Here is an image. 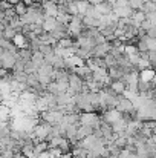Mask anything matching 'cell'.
Returning <instances> with one entry per match:
<instances>
[{
	"instance_id": "cell-33",
	"label": "cell",
	"mask_w": 156,
	"mask_h": 158,
	"mask_svg": "<svg viewBox=\"0 0 156 158\" xmlns=\"http://www.w3.org/2000/svg\"><path fill=\"white\" fill-rule=\"evenodd\" d=\"M51 2H54V3H57V5H58V3H64V0H51Z\"/></svg>"
},
{
	"instance_id": "cell-23",
	"label": "cell",
	"mask_w": 156,
	"mask_h": 158,
	"mask_svg": "<svg viewBox=\"0 0 156 158\" xmlns=\"http://www.w3.org/2000/svg\"><path fill=\"white\" fill-rule=\"evenodd\" d=\"M37 51H40L43 55H48V54L54 52V46L49 45V43H43V42H42V45L38 46V49H37Z\"/></svg>"
},
{
	"instance_id": "cell-8",
	"label": "cell",
	"mask_w": 156,
	"mask_h": 158,
	"mask_svg": "<svg viewBox=\"0 0 156 158\" xmlns=\"http://www.w3.org/2000/svg\"><path fill=\"white\" fill-rule=\"evenodd\" d=\"M109 86H110V89H112L115 94H118V95H119V94H122V92H124V89H126V85H124L121 80H112Z\"/></svg>"
},
{
	"instance_id": "cell-10",
	"label": "cell",
	"mask_w": 156,
	"mask_h": 158,
	"mask_svg": "<svg viewBox=\"0 0 156 158\" xmlns=\"http://www.w3.org/2000/svg\"><path fill=\"white\" fill-rule=\"evenodd\" d=\"M17 60H23L25 63L26 61H29L31 60V55H32V51L31 49H28V48H22V49H18L17 51Z\"/></svg>"
},
{
	"instance_id": "cell-34",
	"label": "cell",
	"mask_w": 156,
	"mask_h": 158,
	"mask_svg": "<svg viewBox=\"0 0 156 158\" xmlns=\"http://www.w3.org/2000/svg\"><path fill=\"white\" fill-rule=\"evenodd\" d=\"M149 2H153V3H156V0H149Z\"/></svg>"
},
{
	"instance_id": "cell-9",
	"label": "cell",
	"mask_w": 156,
	"mask_h": 158,
	"mask_svg": "<svg viewBox=\"0 0 156 158\" xmlns=\"http://www.w3.org/2000/svg\"><path fill=\"white\" fill-rule=\"evenodd\" d=\"M48 141L46 140H43V141H37L35 144H34V148H32V152H34V155L37 157L38 154H42V152H45V151H48Z\"/></svg>"
},
{
	"instance_id": "cell-26",
	"label": "cell",
	"mask_w": 156,
	"mask_h": 158,
	"mask_svg": "<svg viewBox=\"0 0 156 158\" xmlns=\"http://www.w3.org/2000/svg\"><path fill=\"white\" fill-rule=\"evenodd\" d=\"M66 8H67V14H69V15H78V11H77V5H75V2L66 3Z\"/></svg>"
},
{
	"instance_id": "cell-28",
	"label": "cell",
	"mask_w": 156,
	"mask_h": 158,
	"mask_svg": "<svg viewBox=\"0 0 156 158\" xmlns=\"http://www.w3.org/2000/svg\"><path fill=\"white\" fill-rule=\"evenodd\" d=\"M146 20H149L152 25H156V12H147L146 14Z\"/></svg>"
},
{
	"instance_id": "cell-11",
	"label": "cell",
	"mask_w": 156,
	"mask_h": 158,
	"mask_svg": "<svg viewBox=\"0 0 156 158\" xmlns=\"http://www.w3.org/2000/svg\"><path fill=\"white\" fill-rule=\"evenodd\" d=\"M75 5H77L78 15L83 17V15L86 14V9L89 8V2H87V0H75Z\"/></svg>"
},
{
	"instance_id": "cell-32",
	"label": "cell",
	"mask_w": 156,
	"mask_h": 158,
	"mask_svg": "<svg viewBox=\"0 0 156 158\" xmlns=\"http://www.w3.org/2000/svg\"><path fill=\"white\" fill-rule=\"evenodd\" d=\"M8 2H9V3H11V5H15V3H18V2H20V0H8Z\"/></svg>"
},
{
	"instance_id": "cell-17",
	"label": "cell",
	"mask_w": 156,
	"mask_h": 158,
	"mask_svg": "<svg viewBox=\"0 0 156 158\" xmlns=\"http://www.w3.org/2000/svg\"><path fill=\"white\" fill-rule=\"evenodd\" d=\"M141 11H142L144 14H147V12H156V3L146 0V2L142 3V6H141Z\"/></svg>"
},
{
	"instance_id": "cell-14",
	"label": "cell",
	"mask_w": 156,
	"mask_h": 158,
	"mask_svg": "<svg viewBox=\"0 0 156 158\" xmlns=\"http://www.w3.org/2000/svg\"><path fill=\"white\" fill-rule=\"evenodd\" d=\"M37 71H38V66H37L34 61L29 60V61L25 63V68H23V72H25V74H35Z\"/></svg>"
},
{
	"instance_id": "cell-22",
	"label": "cell",
	"mask_w": 156,
	"mask_h": 158,
	"mask_svg": "<svg viewBox=\"0 0 156 158\" xmlns=\"http://www.w3.org/2000/svg\"><path fill=\"white\" fill-rule=\"evenodd\" d=\"M72 43H74V40H72L70 37H64V39H60V40L57 42V46L67 49V48H70V46H72Z\"/></svg>"
},
{
	"instance_id": "cell-12",
	"label": "cell",
	"mask_w": 156,
	"mask_h": 158,
	"mask_svg": "<svg viewBox=\"0 0 156 158\" xmlns=\"http://www.w3.org/2000/svg\"><path fill=\"white\" fill-rule=\"evenodd\" d=\"M26 8H28V6H26V5H25L22 0H20L18 3L12 5V9H14L15 15H18V17H20V15H23V14H26Z\"/></svg>"
},
{
	"instance_id": "cell-27",
	"label": "cell",
	"mask_w": 156,
	"mask_h": 158,
	"mask_svg": "<svg viewBox=\"0 0 156 158\" xmlns=\"http://www.w3.org/2000/svg\"><path fill=\"white\" fill-rule=\"evenodd\" d=\"M144 2H146V0H129V6H130L133 11H136V9H141V6H142Z\"/></svg>"
},
{
	"instance_id": "cell-25",
	"label": "cell",
	"mask_w": 156,
	"mask_h": 158,
	"mask_svg": "<svg viewBox=\"0 0 156 158\" xmlns=\"http://www.w3.org/2000/svg\"><path fill=\"white\" fill-rule=\"evenodd\" d=\"M48 154H49V158H60L63 151L60 148H48Z\"/></svg>"
},
{
	"instance_id": "cell-30",
	"label": "cell",
	"mask_w": 156,
	"mask_h": 158,
	"mask_svg": "<svg viewBox=\"0 0 156 158\" xmlns=\"http://www.w3.org/2000/svg\"><path fill=\"white\" fill-rule=\"evenodd\" d=\"M9 97H11V95H9ZM9 97H6V95H5V94H3V92L0 91V103H5V102H6V100H8Z\"/></svg>"
},
{
	"instance_id": "cell-6",
	"label": "cell",
	"mask_w": 156,
	"mask_h": 158,
	"mask_svg": "<svg viewBox=\"0 0 156 158\" xmlns=\"http://www.w3.org/2000/svg\"><path fill=\"white\" fill-rule=\"evenodd\" d=\"M94 6H95V9H97V11H98L101 15L110 14V12H112V8H113V6H112L110 3H107L106 0H104V2H101V3H97V5H94Z\"/></svg>"
},
{
	"instance_id": "cell-2",
	"label": "cell",
	"mask_w": 156,
	"mask_h": 158,
	"mask_svg": "<svg viewBox=\"0 0 156 158\" xmlns=\"http://www.w3.org/2000/svg\"><path fill=\"white\" fill-rule=\"evenodd\" d=\"M115 109L116 110H119L121 114H130L133 109H135V106H133V102L132 100H129V98H126V97H122L121 94L118 95V100H116V106H115Z\"/></svg>"
},
{
	"instance_id": "cell-15",
	"label": "cell",
	"mask_w": 156,
	"mask_h": 158,
	"mask_svg": "<svg viewBox=\"0 0 156 158\" xmlns=\"http://www.w3.org/2000/svg\"><path fill=\"white\" fill-rule=\"evenodd\" d=\"M107 74H109V77L112 80H119L122 77V71L119 68H109L107 69Z\"/></svg>"
},
{
	"instance_id": "cell-7",
	"label": "cell",
	"mask_w": 156,
	"mask_h": 158,
	"mask_svg": "<svg viewBox=\"0 0 156 158\" xmlns=\"http://www.w3.org/2000/svg\"><path fill=\"white\" fill-rule=\"evenodd\" d=\"M55 17H48V15H45V20H43V23L40 25L42 26V29L43 31H46V32H49L52 31L54 28H55Z\"/></svg>"
},
{
	"instance_id": "cell-3",
	"label": "cell",
	"mask_w": 156,
	"mask_h": 158,
	"mask_svg": "<svg viewBox=\"0 0 156 158\" xmlns=\"http://www.w3.org/2000/svg\"><path fill=\"white\" fill-rule=\"evenodd\" d=\"M42 6H43V11H45V15L48 17H55L58 14L57 11V3H54L51 0H40Z\"/></svg>"
},
{
	"instance_id": "cell-20",
	"label": "cell",
	"mask_w": 156,
	"mask_h": 158,
	"mask_svg": "<svg viewBox=\"0 0 156 158\" xmlns=\"http://www.w3.org/2000/svg\"><path fill=\"white\" fill-rule=\"evenodd\" d=\"M70 17H72V15H69L67 12H58V14L55 15V20H57L58 23H63V25H67V23L70 22Z\"/></svg>"
},
{
	"instance_id": "cell-4",
	"label": "cell",
	"mask_w": 156,
	"mask_h": 158,
	"mask_svg": "<svg viewBox=\"0 0 156 158\" xmlns=\"http://www.w3.org/2000/svg\"><path fill=\"white\" fill-rule=\"evenodd\" d=\"M109 49H110V43L109 42H104V43H100V45H95L94 48H92V57H104L106 54L109 52Z\"/></svg>"
},
{
	"instance_id": "cell-16",
	"label": "cell",
	"mask_w": 156,
	"mask_h": 158,
	"mask_svg": "<svg viewBox=\"0 0 156 158\" xmlns=\"http://www.w3.org/2000/svg\"><path fill=\"white\" fill-rule=\"evenodd\" d=\"M139 78L144 80V81H150L155 78V74H153V69H144V71H139Z\"/></svg>"
},
{
	"instance_id": "cell-24",
	"label": "cell",
	"mask_w": 156,
	"mask_h": 158,
	"mask_svg": "<svg viewBox=\"0 0 156 158\" xmlns=\"http://www.w3.org/2000/svg\"><path fill=\"white\" fill-rule=\"evenodd\" d=\"M144 40H146V45H147V49L149 51H156V39L144 35Z\"/></svg>"
},
{
	"instance_id": "cell-31",
	"label": "cell",
	"mask_w": 156,
	"mask_h": 158,
	"mask_svg": "<svg viewBox=\"0 0 156 158\" xmlns=\"http://www.w3.org/2000/svg\"><path fill=\"white\" fill-rule=\"evenodd\" d=\"M89 2V5H97V3H101L104 0H87Z\"/></svg>"
},
{
	"instance_id": "cell-19",
	"label": "cell",
	"mask_w": 156,
	"mask_h": 158,
	"mask_svg": "<svg viewBox=\"0 0 156 158\" xmlns=\"http://www.w3.org/2000/svg\"><path fill=\"white\" fill-rule=\"evenodd\" d=\"M31 61H34L37 66H40V64L45 61V55L40 52V51H32V55H31Z\"/></svg>"
},
{
	"instance_id": "cell-13",
	"label": "cell",
	"mask_w": 156,
	"mask_h": 158,
	"mask_svg": "<svg viewBox=\"0 0 156 158\" xmlns=\"http://www.w3.org/2000/svg\"><path fill=\"white\" fill-rule=\"evenodd\" d=\"M103 58H104V63H106V68H107V69H109V68H118V61H116V58H115L113 55L106 54Z\"/></svg>"
},
{
	"instance_id": "cell-18",
	"label": "cell",
	"mask_w": 156,
	"mask_h": 158,
	"mask_svg": "<svg viewBox=\"0 0 156 158\" xmlns=\"http://www.w3.org/2000/svg\"><path fill=\"white\" fill-rule=\"evenodd\" d=\"M15 34H17V31H15L14 28H11L9 25L3 28V39H6V40H12V39L15 37Z\"/></svg>"
},
{
	"instance_id": "cell-5",
	"label": "cell",
	"mask_w": 156,
	"mask_h": 158,
	"mask_svg": "<svg viewBox=\"0 0 156 158\" xmlns=\"http://www.w3.org/2000/svg\"><path fill=\"white\" fill-rule=\"evenodd\" d=\"M12 43L18 48V49H22V48H28L29 46V40L22 34V32H18V34H15V37L12 39Z\"/></svg>"
},
{
	"instance_id": "cell-1",
	"label": "cell",
	"mask_w": 156,
	"mask_h": 158,
	"mask_svg": "<svg viewBox=\"0 0 156 158\" xmlns=\"http://www.w3.org/2000/svg\"><path fill=\"white\" fill-rule=\"evenodd\" d=\"M17 52H11V51H6V49H3V52H2V57H0V68H3V69H6V71H9V69H12V66L15 64V60H17Z\"/></svg>"
},
{
	"instance_id": "cell-21",
	"label": "cell",
	"mask_w": 156,
	"mask_h": 158,
	"mask_svg": "<svg viewBox=\"0 0 156 158\" xmlns=\"http://www.w3.org/2000/svg\"><path fill=\"white\" fill-rule=\"evenodd\" d=\"M84 15H87V17H92V19H97V20L101 17V14H100V12L95 9V6H94V5H89V8L86 9V14H84Z\"/></svg>"
},
{
	"instance_id": "cell-29",
	"label": "cell",
	"mask_w": 156,
	"mask_h": 158,
	"mask_svg": "<svg viewBox=\"0 0 156 158\" xmlns=\"http://www.w3.org/2000/svg\"><path fill=\"white\" fill-rule=\"evenodd\" d=\"M146 35L147 37H152V39H156V26H152L146 31Z\"/></svg>"
}]
</instances>
